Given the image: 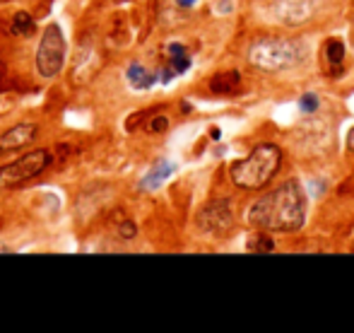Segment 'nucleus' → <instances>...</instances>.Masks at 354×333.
<instances>
[{
	"label": "nucleus",
	"instance_id": "f257e3e1",
	"mask_svg": "<svg viewBox=\"0 0 354 333\" xmlns=\"http://www.w3.org/2000/svg\"><path fill=\"white\" fill-rule=\"evenodd\" d=\"M248 225L263 232H297L306 220V196L299 181H284L248 208Z\"/></svg>",
	"mask_w": 354,
	"mask_h": 333
},
{
	"label": "nucleus",
	"instance_id": "f03ea898",
	"mask_svg": "<svg viewBox=\"0 0 354 333\" xmlns=\"http://www.w3.org/2000/svg\"><path fill=\"white\" fill-rule=\"evenodd\" d=\"M282 167V150L275 143H261L243 160H236L229 169L234 186L243 191H258L275 179Z\"/></svg>",
	"mask_w": 354,
	"mask_h": 333
},
{
	"label": "nucleus",
	"instance_id": "7ed1b4c3",
	"mask_svg": "<svg viewBox=\"0 0 354 333\" xmlns=\"http://www.w3.org/2000/svg\"><path fill=\"white\" fill-rule=\"evenodd\" d=\"M306 58V48L292 39H261L248 51V63L258 71L280 73L299 66Z\"/></svg>",
	"mask_w": 354,
	"mask_h": 333
},
{
	"label": "nucleus",
	"instance_id": "20e7f679",
	"mask_svg": "<svg viewBox=\"0 0 354 333\" xmlns=\"http://www.w3.org/2000/svg\"><path fill=\"white\" fill-rule=\"evenodd\" d=\"M66 63V37L56 22L48 24L41 34V44L37 51V71L41 78H58Z\"/></svg>",
	"mask_w": 354,
	"mask_h": 333
},
{
	"label": "nucleus",
	"instance_id": "39448f33",
	"mask_svg": "<svg viewBox=\"0 0 354 333\" xmlns=\"http://www.w3.org/2000/svg\"><path fill=\"white\" fill-rule=\"evenodd\" d=\"M48 162H51V152L48 150H32L19 157V160L0 167V188L22 186L29 179L39 177L48 167Z\"/></svg>",
	"mask_w": 354,
	"mask_h": 333
},
{
	"label": "nucleus",
	"instance_id": "423d86ee",
	"mask_svg": "<svg viewBox=\"0 0 354 333\" xmlns=\"http://www.w3.org/2000/svg\"><path fill=\"white\" fill-rule=\"evenodd\" d=\"M234 225V215L232 208H229L227 198H217L210 206L203 208V213L198 215V227H201L205 235L210 237H222L232 230Z\"/></svg>",
	"mask_w": 354,
	"mask_h": 333
},
{
	"label": "nucleus",
	"instance_id": "0eeeda50",
	"mask_svg": "<svg viewBox=\"0 0 354 333\" xmlns=\"http://www.w3.org/2000/svg\"><path fill=\"white\" fill-rule=\"evenodd\" d=\"M34 136H37V126L34 123H17L15 128L5 131L0 136V157L27 147L34 141Z\"/></svg>",
	"mask_w": 354,
	"mask_h": 333
},
{
	"label": "nucleus",
	"instance_id": "6e6552de",
	"mask_svg": "<svg viewBox=\"0 0 354 333\" xmlns=\"http://www.w3.org/2000/svg\"><path fill=\"white\" fill-rule=\"evenodd\" d=\"M191 68V58L183 44H169V68L162 73V80L169 82L174 75H181Z\"/></svg>",
	"mask_w": 354,
	"mask_h": 333
},
{
	"label": "nucleus",
	"instance_id": "1a4fd4ad",
	"mask_svg": "<svg viewBox=\"0 0 354 333\" xmlns=\"http://www.w3.org/2000/svg\"><path fill=\"white\" fill-rule=\"evenodd\" d=\"M210 89L214 94H222V97H232V94L241 92V73L239 71L217 73L210 80Z\"/></svg>",
	"mask_w": 354,
	"mask_h": 333
},
{
	"label": "nucleus",
	"instance_id": "9d476101",
	"mask_svg": "<svg viewBox=\"0 0 354 333\" xmlns=\"http://www.w3.org/2000/svg\"><path fill=\"white\" fill-rule=\"evenodd\" d=\"M171 174H174V165H171V162L159 160L157 165H154L147 174H145V179L140 181V188H142V191H154V188L162 186V183L167 181Z\"/></svg>",
	"mask_w": 354,
	"mask_h": 333
},
{
	"label": "nucleus",
	"instance_id": "9b49d317",
	"mask_svg": "<svg viewBox=\"0 0 354 333\" xmlns=\"http://www.w3.org/2000/svg\"><path fill=\"white\" fill-rule=\"evenodd\" d=\"M126 78H128V82H131V87H136V89H149L157 82V75L145 71V66H140V63H131L126 71Z\"/></svg>",
	"mask_w": 354,
	"mask_h": 333
},
{
	"label": "nucleus",
	"instance_id": "f8f14e48",
	"mask_svg": "<svg viewBox=\"0 0 354 333\" xmlns=\"http://www.w3.org/2000/svg\"><path fill=\"white\" fill-rule=\"evenodd\" d=\"M326 58H328V66H330L333 73H340L342 63H345V44L340 39H330L326 44Z\"/></svg>",
	"mask_w": 354,
	"mask_h": 333
},
{
	"label": "nucleus",
	"instance_id": "ddd939ff",
	"mask_svg": "<svg viewBox=\"0 0 354 333\" xmlns=\"http://www.w3.org/2000/svg\"><path fill=\"white\" fill-rule=\"evenodd\" d=\"M34 32V19L29 12H15L12 17V34L17 37H27V34Z\"/></svg>",
	"mask_w": 354,
	"mask_h": 333
},
{
	"label": "nucleus",
	"instance_id": "4468645a",
	"mask_svg": "<svg viewBox=\"0 0 354 333\" xmlns=\"http://www.w3.org/2000/svg\"><path fill=\"white\" fill-rule=\"evenodd\" d=\"M246 249L248 251H256V253L272 251V249H275V242H272V237L263 235V232H256V235H251V240H248Z\"/></svg>",
	"mask_w": 354,
	"mask_h": 333
},
{
	"label": "nucleus",
	"instance_id": "2eb2a0df",
	"mask_svg": "<svg viewBox=\"0 0 354 333\" xmlns=\"http://www.w3.org/2000/svg\"><path fill=\"white\" fill-rule=\"evenodd\" d=\"M299 109L301 111H306V114H311V111H316L318 109V94H304L301 99H299Z\"/></svg>",
	"mask_w": 354,
	"mask_h": 333
},
{
	"label": "nucleus",
	"instance_id": "dca6fc26",
	"mask_svg": "<svg viewBox=\"0 0 354 333\" xmlns=\"http://www.w3.org/2000/svg\"><path fill=\"white\" fill-rule=\"evenodd\" d=\"M118 235H121L123 240H133V237L138 235V227H136V222H131V220H123V222H121V227H118Z\"/></svg>",
	"mask_w": 354,
	"mask_h": 333
},
{
	"label": "nucleus",
	"instance_id": "f3484780",
	"mask_svg": "<svg viewBox=\"0 0 354 333\" xmlns=\"http://www.w3.org/2000/svg\"><path fill=\"white\" fill-rule=\"evenodd\" d=\"M167 128H169V118L167 116H154L152 121H149L147 131L149 133H162V131H167Z\"/></svg>",
	"mask_w": 354,
	"mask_h": 333
},
{
	"label": "nucleus",
	"instance_id": "a211bd4d",
	"mask_svg": "<svg viewBox=\"0 0 354 333\" xmlns=\"http://www.w3.org/2000/svg\"><path fill=\"white\" fill-rule=\"evenodd\" d=\"M347 147H350V150L354 152V128L350 133H347Z\"/></svg>",
	"mask_w": 354,
	"mask_h": 333
},
{
	"label": "nucleus",
	"instance_id": "6ab92c4d",
	"mask_svg": "<svg viewBox=\"0 0 354 333\" xmlns=\"http://www.w3.org/2000/svg\"><path fill=\"white\" fill-rule=\"evenodd\" d=\"M176 3L181 5V8H191V5L196 3V0H176Z\"/></svg>",
	"mask_w": 354,
	"mask_h": 333
},
{
	"label": "nucleus",
	"instance_id": "aec40b11",
	"mask_svg": "<svg viewBox=\"0 0 354 333\" xmlns=\"http://www.w3.org/2000/svg\"><path fill=\"white\" fill-rule=\"evenodd\" d=\"M210 136L214 138V141H219V136H222V133H219V128H212V131H210Z\"/></svg>",
	"mask_w": 354,
	"mask_h": 333
}]
</instances>
